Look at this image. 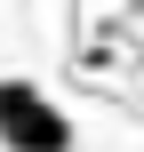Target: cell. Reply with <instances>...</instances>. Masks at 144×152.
Listing matches in <instances>:
<instances>
[{
	"instance_id": "6da1fadb",
	"label": "cell",
	"mask_w": 144,
	"mask_h": 152,
	"mask_svg": "<svg viewBox=\"0 0 144 152\" xmlns=\"http://www.w3.org/2000/svg\"><path fill=\"white\" fill-rule=\"evenodd\" d=\"M0 144L8 152H72V120L48 88L32 80H0Z\"/></svg>"
}]
</instances>
